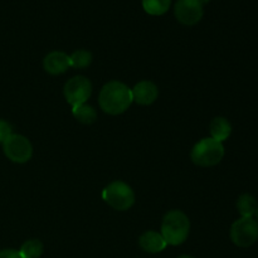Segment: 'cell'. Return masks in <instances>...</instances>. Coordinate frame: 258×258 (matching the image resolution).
Returning <instances> with one entry per match:
<instances>
[{"mask_svg": "<svg viewBox=\"0 0 258 258\" xmlns=\"http://www.w3.org/2000/svg\"><path fill=\"white\" fill-rule=\"evenodd\" d=\"M98 102L103 112L113 116L120 115L125 112L134 102L133 92L125 83L112 81L102 87Z\"/></svg>", "mask_w": 258, "mask_h": 258, "instance_id": "cell-1", "label": "cell"}, {"mask_svg": "<svg viewBox=\"0 0 258 258\" xmlns=\"http://www.w3.org/2000/svg\"><path fill=\"white\" fill-rule=\"evenodd\" d=\"M190 232V222L181 211H170L164 216L161 236L170 246H179L186 241Z\"/></svg>", "mask_w": 258, "mask_h": 258, "instance_id": "cell-2", "label": "cell"}, {"mask_svg": "<svg viewBox=\"0 0 258 258\" xmlns=\"http://www.w3.org/2000/svg\"><path fill=\"white\" fill-rule=\"evenodd\" d=\"M224 156V146L212 138L202 139L191 149L190 158L196 165L209 168L221 163Z\"/></svg>", "mask_w": 258, "mask_h": 258, "instance_id": "cell-3", "label": "cell"}, {"mask_svg": "<svg viewBox=\"0 0 258 258\" xmlns=\"http://www.w3.org/2000/svg\"><path fill=\"white\" fill-rule=\"evenodd\" d=\"M102 198L116 211H127L135 203V193L123 181H112L103 189Z\"/></svg>", "mask_w": 258, "mask_h": 258, "instance_id": "cell-4", "label": "cell"}, {"mask_svg": "<svg viewBox=\"0 0 258 258\" xmlns=\"http://www.w3.org/2000/svg\"><path fill=\"white\" fill-rule=\"evenodd\" d=\"M231 239L236 246L247 248L258 239V223L253 218L241 217L231 227Z\"/></svg>", "mask_w": 258, "mask_h": 258, "instance_id": "cell-5", "label": "cell"}, {"mask_svg": "<svg viewBox=\"0 0 258 258\" xmlns=\"http://www.w3.org/2000/svg\"><path fill=\"white\" fill-rule=\"evenodd\" d=\"M4 154L9 160L17 164H24L32 159L33 146L25 136L12 134L3 143Z\"/></svg>", "mask_w": 258, "mask_h": 258, "instance_id": "cell-6", "label": "cell"}, {"mask_svg": "<svg viewBox=\"0 0 258 258\" xmlns=\"http://www.w3.org/2000/svg\"><path fill=\"white\" fill-rule=\"evenodd\" d=\"M64 97L72 107L87 102L92 93V83L83 76H76L67 81L64 85Z\"/></svg>", "mask_w": 258, "mask_h": 258, "instance_id": "cell-7", "label": "cell"}, {"mask_svg": "<svg viewBox=\"0 0 258 258\" xmlns=\"http://www.w3.org/2000/svg\"><path fill=\"white\" fill-rule=\"evenodd\" d=\"M174 14L181 24L194 25L203 18V3L201 0H178L174 8Z\"/></svg>", "mask_w": 258, "mask_h": 258, "instance_id": "cell-8", "label": "cell"}, {"mask_svg": "<svg viewBox=\"0 0 258 258\" xmlns=\"http://www.w3.org/2000/svg\"><path fill=\"white\" fill-rule=\"evenodd\" d=\"M133 98L136 103L143 106H149L156 101L159 96V90L155 83L150 81H141L131 90Z\"/></svg>", "mask_w": 258, "mask_h": 258, "instance_id": "cell-9", "label": "cell"}, {"mask_svg": "<svg viewBox=\"0 0 258 258\" xmlns=\"http://www.w3.org/2000/svg\"><path fill=\"white\" fill-rule=\"evenodd\" d=\"M43 66H44V70L49 75H62L71 67L70 55L66 54L64 52H58V50L50 52L45 55L44 60H43Z\"/></svg>", "mask_w": 258, "mask_h": 258, "instance_id": "cell-10", "label": "cell"}, {"mask_svg": "<svg viewBox=\"0 0 258 258\" xmlns=\"http://www.w3.org/2000/svg\"><path fill=\"white\" fill-rule=\"evenodd\" d=\"M139 246L141 247L143 251L148 252V253H159L166 248L168 243L161 236V233L155 231H148L140 236Z\"/></svg>", "mask_w": 258, "mask_h": 258, "instance_id": "cell-11", "label": "cell"}, {"mask_svg": "<svg viewBox=\"0 0 258 258\" xmlns=\"http://www.w3.org/2000/svg\"><path fill=\"white\" fill-rule=\"evenodd\" d=\"M209 131H211L212 139L219 141V143H223L231 135L232 125L226 117L218 116L212 120L211 125H209Z\"/></svg>", "mask_w": 258, "mask_h": 258, "instance_id": "cell-12", "label": "cell"}, {"mask_svg": "<svg viewBox=\"0 0 258 258\" xmlns=\"http://www.w3.org/2000/svg\"><path fill=\"white\" fill-rule=\"evenodd\" d=\"M72 115L75 116L78 122L85 123V125H91V123L97 120L96 110L91 105H87V103H82V105L72 107Z\"/></svg>", "mask_w": 258, "mask_h": 258, "instance_id": "cell-13", "label": "cell"}, {"mask_svg": "<svg viewBox=\"0 0 258 258\" xmlns=\"http://www.w3.org/2000/svg\"><path fill=\"white\" fill-rule=\"evenodd\" d=\"M257 208L258 203L256 198L251 194H242L237 201V209L242 217L253 218V216H256Z\"/></svg>", "mask_w": 258, "mask_h": 258, "instance_id": "cell-14", "label": "cell"}, {"mask_svg": "<svg viewBox=\"0 0 258 258\" xmlns=\"http://www.w3.org/2000/svg\"><path fill=\"white\" fill-rule=\"evenodd\" d=\"M44 247L39 239H29L22 244L19 253L23 258H39L43 254Z\"/></svg>", "mask_w": 258, "mask_h": 258, "instance_id": "cell-15", "label": "cell"}, {"mask_svg": "<svg viewBox=\"0 0 258 258\" xmlns=\"http://www.w3.org/2000/svg\"><path fill=\"white\" fill-rule=\"evenodd\" d=\"M171 0H143V8L150 15H163L169 10Z\"/></svg>", "mask_w": 258, "mask_h": 258, "instance_id": "cell-16", "label": "cell"}, {"mask_svg": "<svg viewBox=\"0 0 258 258\" xmlns=\"http://www.w3.org/2000/svg\"><path fill=\"white\" fill-rule=\"evenodd\" d=\"M71 67L86 68L92 63V54L85 49H78L70 55Z\"/></svg>", "mask_w": 258, "mask_h": 258, "instance_id": "cell-17", "label": "cell"}, {"mask_svg": "<svg viewBox=\"0 0 258 258\" xmlns=\"http://www.w3.org/2000/svg\"><path fill=\"white\" fill-rule=\"evenodd\" d=\"M13 134L12 125L4 120H0V144L4 143L8 138Z\"/></svg>", "mask_w": 258, "mask_h": 258, "instance_id": "cell-18", "label": "cell"}, {"mask_svg": "<svg viewBox=\"0 0 258 258\" xmlns=\"http://www.w3.org/2000/svg\"><path fill=\"white\" fill-rule=\"evenodd\" d=\"M0 258H23V257L22 254L19 253V251H17V249L8 248V249H2V251H0Z\"/></svg>", "mask_w": 258, "mask_h": 258, "instance_id": "cell-19", "label": "cell"}, {"mask_svg": "<svg viewBox=\"0 0 258 258\" xmlns=\"http://www.w3.org/2000/svg\"><path fill=\"white\" fill-rule=\"evenodd\" d=\"M178 258H194V257L188 256V254H183V256H180V257H178Z\"/></svg>", "mask_w": 258, "mask_h": 258, "instance_id": "cell-20", "label": "cell"}, {"mask_svg": "<svg viewBox=\"0 0 258 258\" xmlns=\"http://www.w3.org/2000/svg\"><path fill=\"white\" fill-rule=\"evenodd\" d=\"M201 2H202V3H203V4H206V3H208V2H209V0H201Z\"/></svg>", "mask_w": 258, "mask_h": 258, "instance_id": "cell-21", "label": "cell"}, {"mask_svg": "<svg viewBox=\"0 0 258 258\" xmlns=\"http://www.w3.org/2000/svg\"><path fill=\"white\" fill-rule=\"evenodd\" d=\"M256 217H257V223H258V208H257V212H256Z\"/></svg>", "mask_w": 258, "mask_h": 258, "instance_id": "cell-22", "label": "cell"}]
</instances>
